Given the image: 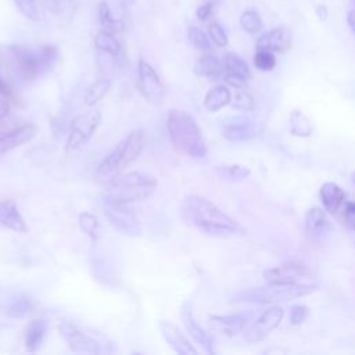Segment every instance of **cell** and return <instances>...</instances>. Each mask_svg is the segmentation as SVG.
<instances>
[{
  "mask_svg": "<svg viewBox=\"0 0 355 355\" xmlns=\"http://www.w3.org/2000/svg\"><path fill=\"white\" fill-rule=\"evenodd\" d=\"M182 218L196 230L212 237H229L244 233L241 225L220 211L208 198L187 194L180 205Z\"/></svg>",
  "mask_w": 355,
  "mask_h": 355,
  "instance_id": "6da1fadb",
  "label": "cell"
},
{
  "mask_svg": "<svg viewBox=\"0 0 355 355\" xmlns=\"http://www.w3.org/2000/svg\"><path fill=\"white\" fill-rule=\"evenodd\" d=\"M57 55V49L50 44L39 50L11 44L3 47L0 51L1 62L7 71L24 82H31L50 69Z\"/></svg>",
  "mask_w": 355,
  "mask_h": 355,
  "instance_id": "7a4b0ae2",
  "label": "cell"
},
{
  "mask_svg": "<svg viewBox=\"0 0 355 355\" xmlns=\"http://www.w3.org/2000/svg\"><path fill=\"white\" fill-rule=\"evenodd\" d=\"M146 144L144 129L137 128L128 133L112 151L103 158L96 171L98 182L108 183L112 178L122 173L141 154Z\"/></svg>",
  "mask_w": 355,
  "mask_h": 355,
  "instance_id": "3957f363",
  "label": "cell"
},
{
  "mask_svg": "<svg viewBox=\"0 0 355 355\" xmlns=\"http://www.w3.org/2000/svg\"><path fill=\"white\" fill-rule=\"evenodd\" d=\"M166 129L173 147L191 158L207 155V144L196 119L179 110H172L166 118Z\"/></svg>",
  "mask_w": 355,
  "mask_h": 355,
  "instance_id": "277c9868",
  "label": "cell"
},
{
  "mask_svg": "<svg viewBox=\"0 0 355 355\" xmlns=\"http://www.w3.org/2000/svg\"><path fill=\"white\" fill-rule=\"evenodd\" d=\"M155 189L157 179L154 176L137 171L122 172L107 183L104 197L133 204L150 198Z\"/></svg>",
  "mask_w": 355,
  "mask_h": 355,
  "instance_id": "5b68a950",
  "label": "cell"
},
{
  "mask_svg": "<svg viewBox=\"0 0 355 355\" xmlns=\"http://www.w3.org/2000/svg\"><path fill=\"white\" fill-rule=\"evenodd\" d=\"M312 291L311 286L301 283H276L268 282L263 286L254 287L240 293L236 297V301L254 302V304H273L284 302L298 297H304Z\"/></svg>",
  "mask_w": 355,
  "mask_h": 355,
  "instance_id": "8992f818",
  "label": "cell"
},
{
  "mask_svg": "<svg viewBox=\"0 0 355 355\" xmlns=\"http://www.w3.org/2000/svg\"><path fill=\"white\" fill-rule=\"evenodd\" d=\"M104 215L110 225L126 236H139L141 232L140 220L136 215L135 207L130 202H122L111 198L103 201Z\"/></svg>",
  "mask_w": 355,
  "mask_h": 355,
  "instance_id": "52a82bcc",
  "label": "cell"
},
{
  "mask_svg": "<svg viewBox=\"0 0 355 355\" xmlns=\"http://www.w3.org/2000/svg\"><path fill=\"white\" fill-rule=\"evenodd\" d=\"M101 122V114L98 110H89L71 121L68 137L65 143V153L71 154L87 144L92 136L96 133Z\"/></svg>",
  "mask_w": 355,
  "mask_h": 355,
  "instance_id": "ba28073f",
  "label": "cell"
},
{
  "mask_svg": "<svg viewBox=\"0 0 355 355\" xmlns=\"http://www.w3.org/2000/svg\"><path fill=\"white\" fill-rule=\"evenodd\" d=\"M137 89L140 94L150 103H161L165 96V86L157 71L144 60L137 62Z\"/></svg>",
  "mask_w": 355,
  "mask_h": 355,
  "instance_id": "9c48e42d",
  "label": "cell"
},
{
  "mask_svg": "<svg viewBox=\"0 0 355 355\" xmlns=\"http://www.w3.org/2000/svg\"><path fill=\"white\" fill-rule=\"evenodd\" d=\"M60 336L67 341L68 347L73 352L82 354H100L103 352L101 344L92 336L82 331L79 327L69 322H61L58 324Z\"/></svg>",
  "mask_w": 355,
  "mask_h": 355,
  "instance_id": "30bf717a",
  "label": "cell"
},
{
  "mask_svg": "<svg viewBox=\"0 0 355 355\" xmlns=\"http://www.w3.org/2000/svg\"><path fill=\"white\" fill-rule=\"evenodd\" d=\"M283 309L280 306H272L266 309L244 333V338L248 343H258L265 340L269 333L276 329L283 319Z\"/></svg>",
  "mask_w": 355,
  "mask_h": 355,
  "instance_id": "8fae6325",
  "label": "cell"
},
{
  "mask_svg": "<svg viewBox=\"0 0 355 355\" xmlns=\"http://www.w3.org/2000/svg\"><path fill=\"white\" fill-rule=\"evenodd\" d=\"M223 136L229 141H244L259 135L261 128L247 116H232L222 123Z\"/></svg>",
  "mask_w": 355,
  "mask_h": 355,
  "instance_id": "7c38bea8",
  "label": "cell"
},
{
  "mask_svg": "<svg viewBox=\"0 0 355 355\" xmlns=\"http://www.w3.org/2000/svg\"><path fill=\"white\" fill-rule=\"evenodd\" d=\"M180 318L183 320V324L186 327V331L191 336V338L208 354L214 352V340L212 337L201 327V324L197 322L194 313H193V306L189 301L183 302L180 308Z\"/></svg>",
  "mask_w": 355,
  "mask_h": 355,
  "instance_id": "4fadbf2b",
  "label": "cell"
},
{
  "mask_svg": "<svg viewBox=\"0 0 355 355\" xmlns=\"http://www.w3.org/2000/svg\"><path fill=\"white\" fill-rule=\"evenodd\" d=\"M291 31L287 26H277L263 33L257 40V50H268L272 53H283L290 49Z\"/></svg>",
  "mask_w": 355,
  "mask_h": 355,
  "instance_id": "5bb4252c",
  "label": "cell"
},
{
  "mask_svg": "<svg viewBox=\"0 0 355 355\" xmlns=\"http://www.w3.org/2000/svg\"><path fill=\"white\" fill-rule=\"evenodd\" d=\"M250 322V313L234 315H212L209 318V326L212 330L226 336H234L245 330Z\"/></svg>",
  "mask_w": 355,
  "mask_h": 355,
  "instance_id": "9a60e30c",
  "label": "cell"
},
{
  "mask_svg": "<svg viewBox=\"0 0 355 355\" xmlns=\"http://www.w3.org/2000/svg\"><path fill=\"white\" fill-rule=\"evenodd\" d=\"M159 330L164 340L169 344V347L179 355H196L197 351L187 340V337L182 333V330L166 320L159 322Z\"/></svg>",
  "mask_w": 355,
  "mask_h": 355,
  "instance_id": "2e32d148",
  "label": "cell"
},
{
  "mask_svg": "<svg viewBox=\"0 0 355 355\" xmlns=\"http://www.w3.org/2000/svg\"><path fill=\"white\" fill-rule=\"evenodd\" d=\"M36 125L24 123L18 128H14L3 135H0V154L11 151L28 141H31L36 136Z\"/></svg>",
  "mask_w": 355,
  "mask_h": 355,
  "instance_id": "e0dca14e",
  "label": "cell"
},
{
  "mask_svg": "<svg viewBox=\"0 0 355 355\" xmlns=\"http://www.w3.org/2000/svg\"><path fill=\"white\" fill-rule=\"evenodd\" d=\"M306 275V269L300 262H286L280 266L269 269L263 273L266 282H276V283H295Z\"/></svg>",
  "mask_w": 355,
  "mask_h": 355,
  "instance_id": "ac0fdd59",
  "label": "cell"
},
{
  "mask_svg": "<svg viewBox=\"0 0 355 355\" xmlns=\"http://www.w3.org/2000/svg\"><path fill=\"white\" fill-rule=\"evenodd\" d=\"M0 225L14 232L24 233L28 230L25 219L19 214L14 200L8 198L0 201Z\"/></svg>",
  "mask_w": 355,
  "mask_h": 355,
  "instance_id": "d6986e66",
  "label": "cell"
},
{
  "mask_svg": "<svg viewBox=\"0 0 355 355\" xmlns=\"http://www.w3.org/2000/svg\"><path fill=\"white\" fill-rule=\"evenodd\" d=\"M47 333V322L44 319H33L28 323L25 330V348L35 352L40 348Z\"/></svg>",
  "mask_w": 355,
  "mask_h": 355,
  "instance_id": "ffe728a7",
  "label": "cell"
},
{
  "mask_svg": "<svg viewBox=\"0 0 355 355\" xmlns=\"http://www.w3.org/2000/svg\"><path fill=\"white\" fill-rule=\"evenodd\" d=\"M194 72L198 76L208 78V79H219L225 72L223 62H220L215 55L207 54L197 60L194 65Z\"/></svg>",
  "mask_w": 355,
  "mask_h": 355,
  "instance_id": "44dd1931",
  "label": "cell"
},
{
  "mask_svg": "<svg viewBox=\"0 0 355 355\" xmlns=\"http://www.w3.org/2000/svg\"><path fill=\"white\" fill-rule=\"evenodd\" d=\"M305 227L309 236L318 239L330 230V223L320 208H312L306 214Z\"/></svg>",
  "mask_w": 355,
  "mask_h": 355,
  "instance_id": "7402d4cb",
  "label": "cell"
},
{
  "mask_svg": "<svg viewBox=\"0 0 355 355\" xmlns=\"http://www.w3.org/2000/svg\"><path fill=\"white\" fill-rule=\"evenodd\" d=\"M320 198L324 209L334 214L344 202V191L338 184L327 182L320 187Z\"/></svg>",
  "mask_w": 355,
  "mask_h": 355,
  "instance_id": "603a6c76",
  "label": "cell"
},
{
  "mask_svg": "<svg viewBox=\"0 0 355 355\" xmlns=\"http://www.w3.org/2000/svg\"><path fill=\"white\" fill-rule=\"evenodd\" d=\"M230 103H232V93L225 85H218L209 89L204 98V107L211 112H215Z\"/></svg>",
  "mask_w": 355,
  "mask_h": 355,
  "instance_id": "cb8c5ba5",
  "label": "cell"
},
{
  "mask_svg": "<svg viewBox=\"0 0 355 355\" xmlns=\"http://www.w3.org/2000/svg\"><path fill=\"white\" fill-rule=\"evenodd\" d=\"M94 46L98 51L112 57V58H116L119 54H121V43L119 40L115 37L114 33L108 32V31H98L96 33V37H94Z\"/></svg>",
  "mask_w": 355,
  "mask_h": 355,
  "instance_id": "d4e9b609",
  "label": "cell"
},
{
  "mask_svg": "<svg viewBox=\"0 0 355 355\" xmlns=\"http://www.w3.org/2000/svg\"><path fill=\"white\" fill-rule=\"evenodd\" d=\"M98 19L104 31H108L111 33L121 32L123 29V22L114 15L110 6L105 1H101L98 4Z\"/></svg>",
  "mask_w": 355,
  "mask_h": 355,
  "instance_id": "484cf974",
  "label": "cell"
},
{
  "mask_svg": "<svg viewBox=\"0 0 355 355\" xmlns=\"http://www.w3.org/2000/svg\"><path fill=\"white\" fill-rule=\"evenodd\" d=\"M223 68H225V73H230V75H239L243 76L245 79L250 78V68L245 64V61L239 57L236 53H226L223 55Z\"/></svg>",
  "mask_w": 355,
  "mask_h": 355,
  "instance_id": "4316f807",
  "label": "cell"
},
{
  "mask_svg": "<svg viewBox=\"0 0 355 355\" xmlns=\"http://www.w3.org/2000/svg\"><path fill=\"white\" fill-rule=\"evenodd\" d=\"M110 87H111V79L110 78L97 79L87 89V92L85 94V104L87 107L94 105L96 103H98L107 94Z\"/></svg>",
  "mask_w": 355,
  "mask_h": 355,
  "instance_id": "83f0119b",
  "label": "cell"
},
{
  "mask_svg": "<svg viewBox=\"0 0 355 355\" xmlns=\"http://www.w3.org/2000/svg\"><path fill=\"white\" fill-rule=\"evenodd\" d=\"M78 223H79L80 230L86 236H89L93 241L98 240V237H100V222H98V218L96 215L85 211V212L79 214Z\"/></svg>",
  "mask_w": 355,
  "mask_h": 355,
  "instance_id": "f1b7e54d",
  "label": "cell"
},
{
  "mask_svg": "<svg viewBox=\"0 0 355 355\" xmlns=\"http://www.w3.org/2000/svg\"><path fill=\"white\" fill-rule=\"evenodd\" d=\"M32 309V302L29 298L26 297H15L12 300L8 301L7 306H6V313L10 318L14 319H21L24 316H26Z\"/></svg>",
  "mask_w": 355,
  "mask_h": 355,
  "instance_id": "f546056e",
  "label": "cell"
},
{
  "mask_svg": "<svg viewBox=\"0 0 355 355\" xmlns=\"http://www.w3.org/2000/svg\"><path fill=\"white\" fill-rule=\"evenodd\" d=\"M291 133L297 136H309L312 133V125L309 119L300 111H294L290 116Z\"/></svg>",
  "mask_w": 355,
  "mask_h": 355,
  "instance_id": "4dcf8cb0",
  "label": "cell"
},
{
  "mask_svg": "<svg viewBox=\"0 0 355 355\" xmlns=\"http://www.w3.org/2000/svg\"><path fill=\"white\" fill-rule=\"evenodd\" d=\"M187 37H189V42L191 43V46L196 47L197 50L208 51L211 49L209 37L198 26H189L187 28Z\"/></svg>",
  "mask_w": 355,
  "mask_h": 355,
  "instance_id": "1f68e13d",
  "label": "cell"
},
{
  "mask_svg": "<svg viewBox=\"0 0 355 355\" xmlns=\"http://www.w3.org/2000/svg\"><path fill=\"white\" fill-rule=\"evenodd\" d=\"M218 173L220 175V178L226 179V180H243L250 175V169L243 166V165H222L218 168Z\"/></svg>",
  "mask_w": 355,
  "mask_h": 355,
  "instance_id": "d6a6232c",
  "label": "cell"
},
{
  "mask_svg": "<svg viewBox=\"0 0 355 355\" xmlns=\"http://www.w3.org/2000/svg\"><path fill=\"white\" fill-rule=\"evenodd\" d=\"M240 25L241 28L250 33V35H254L257 33L261 28H262V21H261V17L257 11L254 10H245L243 14H241V18H240Z\"/></svg>",
  "mask_w": 355,
  "mask_h": 355,
  "instance_id": "836d02e7",
  "label": "cell"
},
{
  "mask_svg": "<svg viewBox=\"0 0 355 355\" xmlns=\"http://www.w3.org/2000/svg\"><path fill=\"white\" fill-rule=\"evenodd\" d=\"M254 65L261 71H270L276 65V57L272 51L257 50L254 55Z\"/></svg>",
  "mask_w": 355,
  "mask_h": 355,
  "instance_id": "e575fe53",
  "label": "cell"
},
{
  "mask_svg": "<svg viewBox=\"0 0 355 355\" xmlns=\"http://www.w3.org/2000/svg\"><path fill=\"white\" fill-rule=\"evenodd\" d=\"M14 4L25 18L31 21H36L39 18L36 0H14Z\"/></svg>",
  "mask_w": 355,
  "mask_h": 355,
  "instance_id": "d590c367",
  "label": "cell"
},
{
  "mask_svg": "<svg viewBox=\"0 0 355 355\" xmlns=\"http://www.w3.org/2000/svg\"><path fill=\"white\" fill-rule=\"evenodd\" d=\"M232 104L239 111H251L254 108V98L244 90H239L232 98Z\"/></svg>",
  "mask_w": 355,
  "mask_h": 355,
  "instance_id": "8d00e7d4",
  "label": "cell"
},
{
  "mask_svg": "<svg viewBox=\"0 0 355 355\" xmlns=\"http://www.w3.org/2000/svg\"><path fill=\"white\" fill-rule=\"evenodd\" d=\"M208 35L211 37V40L219 46V47H225L227 44V36L223 31V28L218 24V22H211L208 25Z\"/></svg>",
  "mask_w": 355,
  "mask_h": 355,
  "instance_id": "74e56055",
  "label": "cell"
},
{
  "mask_svg": "<svg viewBox=\"0 0 355 355\" xmlns=\"http://www.w3.org/2000/svg\"><path fill=\"white\" fill-rule=\"evenodd\" d=\"M75 6H76V0H51V10L57 15L71 11L72 7Z\"/></svg>",
  "mask_w": 355,
  "mask_h": 355,
  "instance_id": "f35d334b",
  "label": "cell"
},
{
  "mask_svg": "<svg viewBox=\"0 0 355 355\" xmlns=\"http://www.w3.org/2000/svg\"><path fill=\"white\" fill-rule=\"evenodd\" d=\"M308 315V308L304 305H294L290 311V322L293 324H300L305 320Z\"/></svg>",
  "mask_w": 355,
  "mask_h": 355,
  "instance_id": "ab89813d",
  "label": "cell"
},
{
  "mask_svg": "<svg viewBox=\"0 0 355 355\" xmlns=\"http://www.w3.org/2000/svg\"><path fill=\"white\" fill-rule=\"evenodd\" d=\"M344 222L348 229L355 230V202H348L344 212Z\"/></svg>",
  "mask_w": 355,
  "mask_h": 355,
  "instance_id": "60d3db41",
  "label": "cell"
},
{
  "mask_svg": "<svg viewBox=\"0 0 355 355\" xmlns=\"http://www.w3.org/2000/svg\"><path fill=\"white\" fill-rule=\"evenodd\" d=\"M0 96H4L10 101H17V96L12 90V87L0 76Z\"/></svg>",
  "mask_w": 355,
  "mask_h": 355,
  "instance_id": "b9f144b4",
  "label": "cell"
},
{
  "mask_svg": "<svg viewBox=\"0 0 355 355\" xmlns=\"http://www.w3.org/2000/svg\"><path fill=\"white\" fill-rule=\"evenodd\" d=\"M211 12H212V1H205V3H204L202 6H200V7L197 8V11H196V14H197V17H198L200 21L208 19L209 15H211Z\"/></svg>",
  "mask_w": 355,
  "mask_h": 355,
  "instance_id": "7bdbcfd3",
  "label": "cell"
},
{
  "mask_svg": "<svg viewBox=\"0 0 355 355\" xmlns=\"http://www.w3.org/2000/svg\"><path fill=\"white\" fill-rule=\"evenodd\" d=\"M10 114V100L0 96V122Z\"/></svg>",
  "mask_w": 355,
  "mask_h": 355,
  "instance_id": "ee69618b",
  "label": "cell"
},
{
  "mask_svg": "<svg viewBox=\"0 0 355 355\" xmlns=\"http://www.w3.org/2000/svg\"><path fill=\"white\" fill-rule=\"evenodd\" d=\"M347 22H348V26L351 28V31L355 33V10L349 11L348 15H347Z\"/></svg>",
  "mask_w": 355,
  "mask_h": 355,
  "instance_id": "f6af8a7d",
  "label": "cell"
},
{
  "mask_svg": "<svg viewBox=\"0 0 355 355\" xmlns=\"http://www.w3.org/2000/svg\"><path fill=\"white\" fill-rule=\"evenodd\" d=\"M316 14H318V17H319L322 21H324V19L327 18V10H326V7H324V6H318V7H316Z\"/></svg>",
  "mask_w": 355,
  "mask_h": 355,
  "instance_id": "bcb514c9",
  "label": "cell"
},
{
  "mask_svg": "<svg viewBox=\"0 0 355 355\" xmlns=\"http://www.w3.org/2000/svg\"><path fill=\"white\" fill-rule=\"evenodd\" d=\"M205 1H211V0H205Z\"/></svg>",
  "mask_w": 355,
  "mask_h": 355,
  "instance_id": "7dc6e473",
  "label": "cell"
},
{
  "mask_svg": "<svg viewBox=\"0 0 355 355\" xmlns=\"http://www.w3.org/2000/svg\"><path fill=\"white\" fill-rule=\"evenodd\" d=\"M354 180H355V178H354Z\"/></svg>",
  "mask_w": 355,
  "mask_h": 355,
  "instance_id": "c3c4849f",
  "label": "cell"
},
{
  "mask_svg": "<svg viewBox=\"0 0 355 355\" xmlns=\"http://www.w3.org/2000/svg\"><path fill=\"white\" fill-rule=\"evenodd\" d=\"M354 1H355V0H354Z\"/></svg>",
  "mask_w": 355,
  "mask_h": 355,
  "instance_id": "681fc988",
  "label": "cell"
}]
</instances>
